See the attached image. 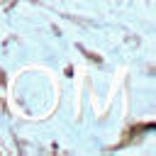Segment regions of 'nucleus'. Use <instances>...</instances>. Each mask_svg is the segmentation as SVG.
Returning a JSON list of instances; mask_svg holds the SVG:
<instances>
[]
</instances>
